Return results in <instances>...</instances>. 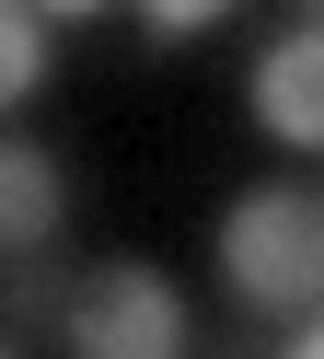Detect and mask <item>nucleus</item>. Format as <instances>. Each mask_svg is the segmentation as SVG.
I'll return each instance as SVG.
<instances>
[{"label": "nucleus", "instance_id": "8", "mask_svg": "<svg viewBox=\"0 0 324 359\" xmlns=\"http://www.w3.org/2000/svg\"><path fill=\"white\" fill-rule=\"evenodd\" d=\"M35 12H46V24H69V12H104V0H35Z\"/></svg>", "mask_w": 324, "mask_h": 359}, {"label": "nucleus", "instance_id": "9", "mask_svg": "<svg viewBox=\"0 0 324 359\" xmlns=\"http://www.w3.org/2000/svg\"><path fill=\"white\" fill-rule=\"evenodd\" d=\"M313 24H324V0H313Z\"/></svg>", "mask_w": 324, "mask_h": 359}, {"label": "nucleus", "instance_id": "3", "mask_svg": "<svg viewBox=\"0 0 324 359\" xmlns=\"http://www.w3.org/2000/svg\"><path fill=\"white\" fill-rule=\"evenodd\" d=\"M243 104H255V128H266L278 151H324V24H290V35H278V47L255 58Z\"/></svg>", "mask_w": 324, "mask_h": 359}, {"label": "nucleus", "instance_id": "4", "mask_svg": "<svg viewBox=\"0 0 324 359\" xmlns=\"http://www.w3.org/2000/svg\"><path fill=\"white\" fill-rule=\"evenodd\" d=\"M69 220V174L35 140H0V255H46Z\"/></svg>", "mask_w": 324, "mask_h": 359}, {"label": "nucleus", "instance_id": "2", "mask_svg": "<svg viewBox=\"0 0 324 359\" xmlns=\"http://www.w3.org/2000/svg\"><path fill=\"white\" fill-rule=\"evenodd\" d=\"M58 336H69L81 359H174L197 325H185V290L162 278V266L116 255V266H93V278L58 302Z\"/></svg>", "mask_w": 324, "mask_h": 359}, {"label": "nucleus", "instance_id": "5", "mask_svg": "<svg viewBox=\"0 0 324 359\" xmlns=\"http://www.w3.org/2000/svg\"><path fill=\"white\" fill-rule=\"evenodd\" d=\"M46 81V12L35 0H0V104H23Z\"/></svg>", "mask_w": 324, "mask_h": 359}, {"label": "nucleus", "instance_id": "1", "mask_svg": "<svg viewBox=\"0 0 324 359\" xmlns=\"http://www.w3.org/2000/svg\"><path fill=\"white\" fill-rule=\"evenodd\" d=\"M220 278L231 302L278 313L290 325L301 302H324V197L313 186H255L220 209Z\"/></svg>", "mask_w": 324, "mask_h": 359}, {"label": "nucleus", "instance_id": "6", "mask_svg": "<svg viewBox=\"0 0 324 359\" xmlns=\"http://www.w3.org/2000/svg\"><path fill=\"white\" fill-rule=\"evenodd\" d=\"M220 12H231V0H139V24H151L162 47H185V35H208Z\"/></svg>", "mask_w": 324, "mask_h": 359}, {"label": "nucleus", "instance_id": "7", "mask_svg": "<svg viewBox=\"0 0 324 359\" xmlns=\"http://www.w3.org/2000/svg\"><path fill=\"white\" fill-rule=\"evenodd\" d=\"M278 348H290V359H324V302H301L290 325H278Z\"/></svg>", "mask_w": 324, "mask_h": 359}]
</instances>
